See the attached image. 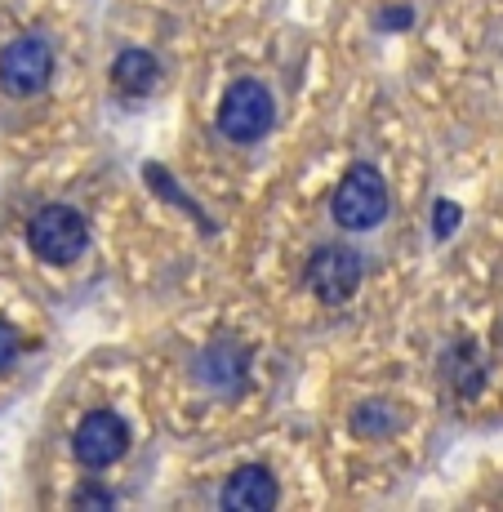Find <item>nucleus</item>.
<instances>
[{
  "label": "nucleus",
  "mask_w": 503,
  "mask_h": 512,
  "mask_svg": "<svg viewBox=\"0 0 503 512\" xmlns=\"http://www.w3.org/2000/svg\"><path fill=\"white\" fill-rule=\"evenodd\" d=\"M54 76V49L41 36H18L0 49V90L9 98H32L41 94Z\"/></svg>",
  "instance_id": "4"
},
{
  "label": "nucleus",
  "mask_w": 503,
  "mask_h": 512,
  "mask_svg": "<svg viewBox=\"0 0 503 512\" xmlns=\"http://www.w3.org/2000/svg\"><path fill=\"white\" fill-rule=\"evenodd\" d=\"M388 183H383V174L374 170V165H352L348 174L339 179V187H334V223L348 232H370L379 228L383 219H388Z\"/></svg>",
  "instance_id": "1"
},
{
  "label": "nucleus",
  "mask_w": 503,
  "mask_h": 512,
  "mask_svg": "<svg viewBox=\"0 0 503 512\" xmlns=\"http://www.w3.org/2000/svg\"><path fill=\"white\" fill-rule=\"evenodd\" d=\"M397 423L401 419L392 415L383 401H366V406H357V415H352V432H361V437H388Z\"/></svg>",
  "instance_id": "10"
},
{
  "label": "nucleus",
  "mask_w": 503,
  "mask_h": 512,
  "mask_svg": "<svg viewBox=\"0 0 503 512\" xmlns=\"http://www.w3.org/2000/svg\"><path fill=\"white\" fill-rule=\"evenodd\" d=\"M112 81L121 85L125 94H147L156 81H161V63H156V54H147V49H121L112 63Z\"/></svg>",
  "instance_id": "9"
},
{
  "label": "nucleus",
  "mask_w": 503,
  "mask_h": 512,
  "mask_svg": "<svg viewBox=\"0 0 503 512\" xmlns=\"http://www.w3.org/2000/svg\"><path fill=\"white\" fill-rule=\"evenodd\" d=\"M18 348H23V343H18V330L9 326V321H0V370H9L18 361Z\"/></svg>",
  "instance_id": "13"
},
{
  "label": "nucleus",
  "mask_w": 503,
  "mask_h": 512,
  "mask_svg": "<svg viewBox=\"0 0 503 512\" xmlns=\"http://www.w3.org/2000/svg\"><path fill=\"white\" fill-rule=\"evenodd\" d=\"M27 245H32V254L41 263L67 268V263H76L90 250V223H85V214L72 210V205H45V210H36V219L27 223Z\"/></svg>",
  "instance_id": "2"
},
{
  "label": "nucleus",
  "mask_w": 503,
  "mask_h": 512,
  "mask_svg": "<svg viewBox=\"0 0 503 512\" xmlns=\"http://www.w3.org/2000/svg\"><path fill=\"white\" fill-rule=\"evenodd\" d=\"M125 450H130V423L121 415H112V410L85 415L72 437V455L85 468H112L116 459H125Z\"/></svg>",
  "instance_id": "6"
},
{
  "label": "nucleus",
  "mask_w": 503,
  "mask_h": 512,
  "mask_svg": "<svg viewBox=\"0 0 503 512\" xmlns=\"http://www.w3.org/2000/svg\"><path fill=\"white\" fill-rule=\"evenodd\" d=\"M196 379L210 392H219V397H236V392L245 388V379H250V352H245V343L214 339L210 348L196 357Z\"/></svg>",
  "instance_id": "7"
},
{
  "label": "nucleus",
  "mask_w": 503,
  "mask_h": 512,
  "mask_svg": "<svg viewBox=\"0 0 503 512\" xmlns=\"http://www.w3.org/2000/svg\"><path fill=\"white\" fill-rule=\"evenodd\" d=\"M361 277H366L361 254L348 250V245H321L308 259V290L317 294L321 303H330V308L348 303L352 294L361 290Z\"/></svg>",
  "instance_id": "5"
},
{
  "label": "nucleus",
  "mask_w": 503,
  "mask_h": 512,
  "mask_svg": "<svg viewBox=\"0 0 503 512\" xmlns=\"http://www.w3.org/2000/svg\"><path fill=\"white\" fill-rule=\"evenodd\" d=\"M116 499L107 495V490H94V486H85V490H76V508H112Z\"/></svg>",
  "instance_id": "14"
},
{
  "label": "nucleus",
  "mask_w": 503,
  "mask_h": 512,
  "mask_svg": "<svg viewBox=\"0 0 503 512\" xmlns=\"http://www.w3.org/2000/svg\"><path fill=\"white\" fill-rule=\"evenodd\" d=\"M143 179H147V183H156V187H161V196H165V201H179V205H183V210H187V214H192V219H196V223H201V232H214V228H210V223H205V214H201V210H196V205H192V201H187V196H183V187H174V183H170V174H165V170H161V165H147V170H143Z\"/></svg>",
  "instance_id": "11"
},
{
  "label": "nucleus",
  "mask_w": 503,
  "mask_h": 512,
  "mask_svg": "<svg viewBox=\"0 0 503 512\" xmlns=\"http://www.w3.org/2000/svg\"><path fill=\"white\" fill-rule=\"evenodd\" d=\"M459 219H463V210L455 201H437V219H432V228H437V236L446 241V236L459 228Z\"/></svg>",
  "instance_id": "12"
},
{
  "label": "nucleus",
  "mask_w": 503,
  "mask_h": 512,
  "mask_svg": "<svg viewBox=\"0 0 503 512\" xmlns=\"http://www.w3.org/2000/svg\"><path fill=\"white\" fill-rule=\"evenodd\" d=\"M272 121H276V103H272L268 85L245 76V81L228 85V94H223V103H219V121L214 125H219V134L228 143L250 147L272 130Z\"/></svg>",
  "instance_id": "3"
},
{
  "label": "nucleus",
  "mask_w": 503,
  "mask_h": 512,
  "mask_svg": "<svg viewBox=\"0 0 503 512\" xmlns=\"http://www.w3.org/2000/svg\"><path fill=\"white\" fill-rule=\"evenodd\" d=\"M383 27H410V9H388V18H383Z\"/></svg>",
  "instance_id": "15"
},
{
  "label": "nucleus",
  "mask_w": 503,
  "mask_h": 512,
  "mask_svg": "<svg viewBox=\"0 0 503 512\" xmlns=\"http://www.w3.org/2000/svg\"><path fill=\"white\" fill-rule=\"evenodd\" d=\"M276 499H281V486L276 477L263 464H250V468H236L223 486L219 504L228 512H272Z\"/></svg>",
  "instance_id": "8"
}]
</instances>
